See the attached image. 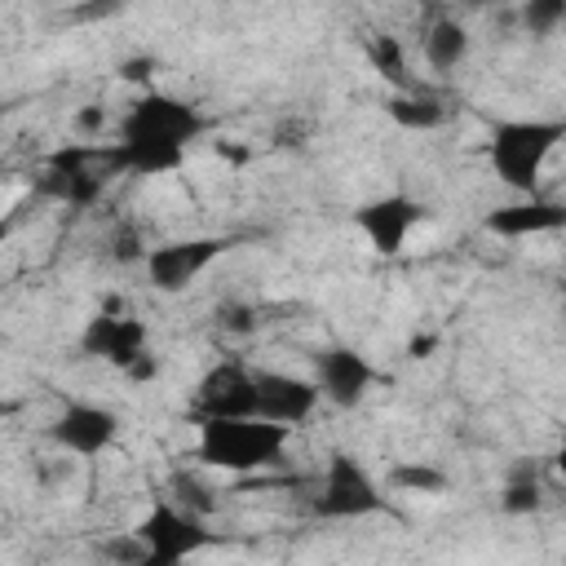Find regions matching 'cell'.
I'll return each instance as SVG.
<instances>
[{"instance_id": "16", "label": "cell", "mask_w": 566, "mask_h": 566, "mask_svg": "<svg viewBox=\"0 0 566 566\" xmlns=\"http://www.w3.org/2000/svg\"><path fill=\"white\" fill-rule=\"evenodd\" d=\"M367 62H371V71H376L380 80H389L398 93H402V88H411L407 49H402V40H398V35H389V31L371 35V40H367Z\"/></svg>"}, {"instance_id": "20", "label": "cell", "mask_w": 566, "mask_h": 566, "mask_svg": "<svg viewBox=\"0 0 566 566\" xmlns=\"http://www.w3.org/2000/svg\"><path fill=\"white\" fill-rule=\"evenodd\" d=\"M168 495H172L177 504H186V509L203 513V517L217 509V491H212L203 478H195V473H172V482H168Z\"/></svg>"}, {"instance_id": "15", "label": "cell", "mask_w": 566, "mask_h": 566, "mask_svg": "<svg viewBox=\"0 0 566 566\" xmlns=\"http://www.w3.org/2000/svg\"><path fill=\"white\" fill-rule=\"evenodd\" d=\"M385 111H389V119H394L398 128H411V133H433V128H442L447 115H451L442 97H433V93H416V88L394 93V97L385 102Z\"/></svg>"}, {"instance_id": "11", "label": "cell", "mask_w": 566, "mask_h": 566, "mask_svg": "<svg viewBox=\"0 0 566 566\" xmlns=\"http://www.w3.org/2000/svg\"><path fill=\"white\" fill-rule=\"evenodd\" d=\"M314 380L323 389V402L354 411L367 398V389L376 385V367L354 345H327L314 354Z\"/></svg>"}, {"instance_id": "27", "label": "cell", "mask_w": 566, "mask_h": 566, "mask_svg": "<svg viewBox=\"0 0 566 566\" xmlns=\"http://www.w3.org/2000/svg\"><path fill=\"white\" fill-rule=\"evenodd\" d=\"M553 469H557V478L566 482V433L557 438V451H553Z\"/></svg>"}, {"instance_id": "26", "label": "cell", "mask_w": 566, "mask_h": 566, "mask_svg": "<svg viewBox=\"0 0 566 566\" xmlns=\"http://www.w3.org/2000/svg\"><path fill=\"white\" fill-rule=\"evenodd\" d=\"M433 349H438V332H416L407 340V358H429Z\"/></svg>"}, {"instance_id": "12", "label": "cell", "mask_w": 566, "mask_h": 566, "mask_svg": "<svg viewBox=\"0 0 566 566\" xmlns=\"http://www.w3.org/2000/svg\"><path fill=\"white\" fill-rule=\"evenodd\" d=\"M318 402H323L318 380H305L292 371H256V416L296 429L314 416Z\"/></svg>"}, {"instance_id": "28", "label": "cell", "mask_w": 566, "mask_h": 566, "mask_svg": "<svg viewBox=\"0 0 566 566\" xmlns=\"http://www.w3.org/2000/svg\"><path fill=\"white\" fill-rule=\"evenodd\" d=\"M562 310H566V274H562Z\"/></svg>"}, {"instance_id": "21", "label": "cell", "mask_w": 566, "mask_h": 566, "mask_svg": "<svg viewBox=\"0 0 566 566\" xmlns=\"http://www.w3.org/2000/svg\"><path fill=\"white\" fill-rule=\"evenodd\" d=\"M217 323L226 327V332H234V336H243V332H256V305H248V301H230V305H221L217 310Z\"/></svg>"}, {"instance_id": "7", "label": "cell", "mask_w": 566, "mask_h": 566, "mask_svg": "<svg viewBox=\"0 0 566 566\" xmlns=\"http://www.w3.org/2000/svg\"><path fill=\"white\" fill-rule=\"evenodd\" d=\"M124 433V420L115 407H102V402H84V398H71L62 402V411L49 420V438L66 451V455H102L119 442Z\"/></svg>"}, {"instance_id": "5", "label": "cell", "mask_w": 566, "mask_h": 566, "mask_svg": "<svg viewBox=\"0 0 566 566\" xmlns=\"http://www.w3.org/2000/svg\"><path fill=\"white\" fill-rule=\"evenodd\" d=\"M380 509H385V495H380L376 478L349 451H332L323 464V478L314 486V513L327 522H354V517H371Z\"/></svg>"}, {"instance_id": "29", "label": "cell", "mask_w": 566, "mask_h": 566, "mask_svg": "<svg viewBox=\"0 0 566 566\" xmlns=\"http://www.w3.org/2000/svg\"><path fill=\"white\" fill-rule=\"evenodd\" d=\"M473 4H491V0H473Z\"/></svg>"}, {"instance_id": "1", "label": "cell", "mask_w": 566, "mask_h": 566, "mask_svg": "<svg viewBox=\"0 0 566 566\" xmlns=\"http://www.w3.org/2000/svg\"><path fill=\"white\" fill-rule=\"evenodd\" d=\"M208 119L199 106H190L177 93H159L146 88L137 102H128L124 119H119V142L111 150H102L106 168L133 172V177H159V172H177L186 164V150L203 137Z\"/></svg>"}, {"instance_id": "3", "label": "cell", "mask_w": 566, "mask_h": 566, "mask_svg": "<svg viewBox=\"0 0 566 566\" xmlns=\"http://www.w3.org/2000/svg\"><path fill=\"white\" fill-rule=\"evenodd\" d=\"M562 142H566V119H500L486 137V159L509 190L535 195L539 172Z\"/></svg>"}, {"instance_id": "17", "label": "cell", "mask_w": 566, "mask_h": 566, "mask_svg": "<svg viewBox=\"0 0 566 566\" xmlns=\"http://www.w3.org/2000/svg\"><path fill=\"white\" fill-rule=\"evenodd\" d=\"M500 509L513 513V517H526V513L539 509V473H535V464H522V469L504 482V491H500Z\"/></svg>"}, {"instance_id": "13", "label": "cell", "mask_w": 566, "mask_h": 566, "mask_svg": "<svg viewBox=\"0 0 566 566\" xmlns=\"http://www.w3.org/2000/svg\"><path fill=\"white\" fill-rule=\"evenodd\" d=\"M486 230H491V234H504V239L553 234V230H566V203L526 195L522 203H504V208H495V212L486 217Z\"/></svg>"}, {"instance_id": "18", "label": "cell", "mask_w": 566, "mask_h": 566, "mask_svg": "<svg viewBox=\"0 0 566 566\" xmlns=\"http://www.w3.org/2000/svg\"><path fill=\"white\" fill-rule=\"evenodd\" d=\"M517 22L526 35L544 40L566 22V0H517Z\"/></svg>"}, {"instance_id": "24", "label": "cell", "mask_w": 566, "mask_h": 566, "mask_svg": "<svg viewBox=\"0 0 566 566\" xmlns=\"http://www.w3.org/2000/svg\"><path fill=\"white\" fill-rule=\"evenodd\" d=\"M124 376H128V380H142V385H146V380H155V376H159V358H155V349H146V354L124 371Z\"/></svg>"}, {"instance_id": "8", "label": "cell", "mask_w": 566, "mask_h": 566, "mask_svg": "<svg viewBox=\"0 0 566 566\" xmlns=\"http://www.w3.org/2000/svg\"><path fill=\"white\" fill-rule=\"evenodd\" d=\"M420 217H424V208L411 195H402V190L376 195V199H367V203L354 208V226L363 230V239H367V248L376 256H398Z\"/></svg>"}, {"instance_id": "23", "label": "cell", "mask_w": 566, "mask_h": 566, "mask_svg": "<svg viewBox=\"0 0 566 566\" xmlns=\"http://www.w3.org/2000/svg\"><path fill=\"white\" fill-rule=\"evenodd\" d=\"M150 71H155V57H128V62H119V80H128V84H146Z\"/></svg>"}, {"instance_id": "9", "label": "cell", "mask_w": 566, "mask_h": 566, "mask_svg": "<svg viewBox=\"0 0 566 566\" xmlns=\"http://www.w3.org/2000/svg\"><path fill=\"white\" fill-rule=\"evenodd\" d=\"M208 416H256V371L239 358L212 363L195 385V420Z\"/></svg>"}, {"instance_id": "6", "label": "cell", "mask_w": 566, "mask_h": 566, "mask_svg": "<svg viewBox=\"0 0 566 566\" xmlns=\"http://www.w3.org/2000/svg\"><path fill=\"white\" fill-rule=\"evenodd\" d=\"M234 248L230 234H195V239H168V243H155L142 261L146 279L155 292H186L212 261H221L226 252Z\"/></svg>"}, {"instance_id": "2", "label": "cell", "mask_w": 566, "mask_h": 566, "mask_svg": "<svg viewBox=\"0 0 566 566\" xmlns=\"http://www.w3.org/2000/svg\"><path fill=\"white\" fill-rule=\"evenodd\" d=\"M287 424L265 416H208L199 420V464L226 473H256L279 464L287 447Z\"/></svg>"}, {"instance_id": "4", "label": "cell", "mask_w": 566, "mask_h": 566, "mask_svg": "<svg viewBox=\"0 0 566 566\" xmlns=\"http://www.w3.org/2000/svg\"><path fill=\"white\" fill-rule=\"evenodd\" d=\"M133 531L146 544V566H172V562H186V557H195L212 544V531H208L203 513L177 504L172 495H155L146 517Z\"/></svg>"}, {"instance_id": "14", "label": "cell", "mask_w": 566, "mask_h": 566, "mask_svg": "<svg viewBox=\"0 0 566 566\" xmlns=\"http://www.w3.org/2000/svg\"><path fill=\"white\" fill-rule=\"evenodd\" d=\"M469 49H473V35H469V27L460 22V18H433L429 27H424V35H420V53H424V62L438 71V75H451L455 66H464L469 62Z\"/></svg>"}, {"instance_id": "25", "label": "cell", "mask_w": 566, "mask_h": 566, "mask_svg": "<svg viewBox=\"0 0 566 566\" xmlns=\"http://www.w3.org/2000/svg\"><path fill=\"white\" fill-rule=\"evenodd\" d=\"M75 128H80V133H102V128H106V106H84V111L75 115Z\"/></svg>"}, {"instance_id": "22", "label": "cell", "mask_w": 566, "mask_h": 566, "mask_svg": "<svg viewBox=\"0 0 566 566\" xmlns=\"http://www.w3.org/2000/svg\"><path fill=\"white\" fill-rule=\"evenodd\" d=\"M146 252H150V248H142V239H137L133 230H119V234H115V248H111L115 261H146Z\"/></svg>"}, {"instance_id": "10", "label": "cell", "mask_w": 566, "mask_h": 566, "mask_svg": "<svg viewBox=\"0 0 566 566\" xmlns=\"http://www.w3.org/2000/svg\"><path fill=\"white\" fill-rule=\"evenodd\" d=\"M80 349H84L88 358H102V363L128 371V367L150 349V332H146L142 318L115 314V305H106V310H97V314L88 318V327H84V336H80Z\"/></svg>"}, {"instance_id": "19", "label": "cell", "mask_w": 566, "mask_h": 566, "mask_svg": "<svg viewBox=\"0 0 566 566\" xmlns=\"http://www.w3.org/2000/svg\"><path fill=\"white\" fill-rule=\"evenodd\" d=\"M389 486L407 491V495H438V491H447V473L433 464H394Z\"/></svg>"}]
</instances>
